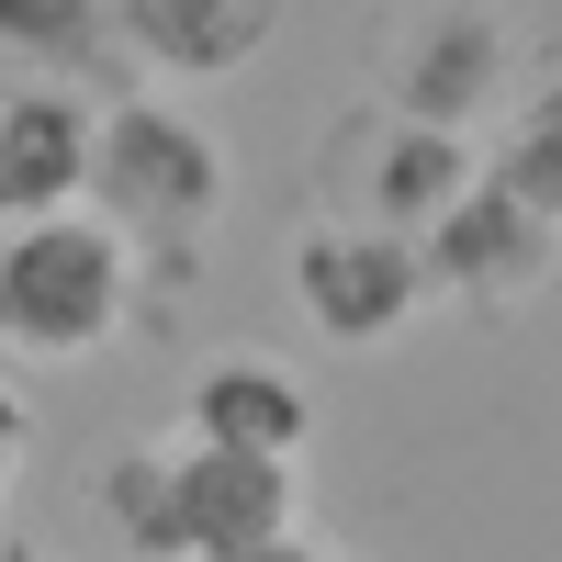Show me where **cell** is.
Returning <instances> with one entry per match:
<instances>
[{"label": "cell", "mask_w": 562, "mask_h": 562, "mask_svg": "<svg viewBox=\"0 0 562 562\" xmlns=\"http://www.w3.org/2000/svg\"><path fill=\"white\" fill-rule=\"evenodd\" d=\"M135 237H113L90 203L0 225V360L23 371H79L135 326Z\"/></svg>", "instance_id": "obj_1"}, {"label": "cell", "mask_w": 562, "mask_h": 562, "mask_svg": "<svg viewBox=\"0 0 562 562\" xmlns=\"http://www.w3.org/2000/svg\"><path fill=\"white\" fill-rule=\"evenodd\" d=\"M90 214L135 248H203L225 214V135L169 90H102L90 124Z\"/></svg>", "instance_id": "obj_2"}, {"label": "cell", "mask_w": 562, "mask_h": 562, "mask_svg": "<svg viewBox=\"0 0 562 562\" xmlns=\"http://www.w3.org/2000/svg\"><path fill=\"white\" fill-rule=\"evenodd\" d=\"M473 180H484L473 135H439V124H416V113L360 102V113L326 124V147H315V214L383 225V237H428Z\"/></svg>", "instance_id": "obj_3"}, {"label": "cell", "mask_w": 562, "mask_h": 562, "mask_svg": "<svg viewBox=\"0 0 562 562\" xmlns=\"http://www.w3.org/2000/svg\"><path fill=\"white\" fill-rule=\"evenodd\" d=\"M371 102L439 124V135H473L484 113L518 102V23H506L495 0H416V12L383 34Z\"/></svg>", "instance_id": "obj_4"}, {"label": "cell", "mask_w": 562, "mask_h": 562, "mask_svg": "<svg viewBox=\"0 0 562 562\" xmlns=\"http://www.w3.org/2000/svg\"><path fill=\"white\" fill-rule=\"evenodd\" d=\"M281 281H293V315L326 349H394L405 326L428 315V259H416V237H383V225H349V214H315L293 237V259H281Z\"/></svg>", "instance_id": "obj_5"}, {"label": "cell", "mask_w": 562, "mask_h": 562, "mask_svg": "<svg viewBox=\"0 0 562 562\" xmlns=\"http://www.w3.org/2000/svg\"><path fill=\"white\" fill-rule=\"evenodd\" d=\"M416 259H428V304H450V315H518V304L551 293L562 225L529 214L518 192H495V180H473V192L416 237Z\"/></svg>", "instance_id": "obj_6"}, {"label": "cell", "mask_w": 562, "mask_h": 562, "mask_svg": "<svg viewBox=\"0 0 562 562\" xmlns=\"http://www.w3.org/2000/svg\"><path fill=\"white\" fill-rule=\"evenodd\" d=\"M293 506H304V461L180 439V461H169V562H225V551H259V540H281V529H293Z\"/></svg>", "instance_id": "obj_7"}, {"label": "cell", "mask_w": 562, "mask_h": 562, "mask_svg": "<svg viewBox=\"0 0 562 562\" xmlns=\"http://www.w3.org/2000/svg\"><path fill=\"white\" fill-rule=\"evenodd\" d=\"M90 102L79 79H0V225L90 203Z\"/></svg>", "instance_id": "obj_8"}, {"label": "cell", "mask_w": 562, "mask_h": 562, "mask_svg": "<svg viewBox=\"0 0 562 562\" xmlns=\"http://www.w3.org/2000/svg\"><path fill=\"white\" fill-rule=\"evenodd\" d=\"M270 34H281V0H113V45L180 90L248 79L270 57Z\"/></svg>", "instance_id": "obj_9"}, {"label": "cell", "mask_w": 562, "mask_h": 562, "mask_svg": "<svg viewBox=\"0 0 562 562\" xmlns=\"http://www.w3.org/2000/svg\"><path fill=\"white\" fill-rule=\"evenodd\" d=\"M180 428L214 439V450H270V461H304L315 439V394L281 349H203L192 383H180Z\"/></svg>", "instance_id": "obj_10"}, {"label": "cell", "mask_w": 562, "mask_h": 562, "mask_svg": "<svg viewBox=\"0 0 562 562\" xmlns=\"http://www.w3.org/2000/svg\"><path fill=\"white\" fill-rule=\"evenodd\" d=\"M169 461H180V439H113L79 473V506L124 540V562H169Z\"/></svg>", "instance_id": "obj_11"}, {"label": "cell", "mask_w": 562, "mask_h": 562, "mask_svg": "<svg viewBox=\"0 0 562 562\" xmlns=\"http://www.w3.org/2000/svg\"><path fill=\"white\" fill-rule=\"evenodd\" d=\"M113 45V0H0V79H79Z\"/></svg>", "instance_id": "obj_12"}, {"label": "cell", "mask_w": 562, "mask_h": 562, "mask_svg": "<svg viewBox=\"0 0 562 562\" xmlns=\"http://www.w3.org/2000/svg\"><path fill=\"white\" fill-rule=\"evenodd\" d=\"M484 180H495V192H518L529 214H551V225H562V57L540 68L529 102H506V135L484 147Z\"/></svg>", "instance_id": "obj_13"}, {"label": "cell", "mask_w": 562, "mask_h": 562, "mask_svg": "<svg viewBox=\"0 0 562 562\" xmlns=\"http://www.w3.org/2000/svg\"><path fill=\"white\" fill-rule=\"evenodd\" d=\"M23 450H34V405H23V383H0V484L23 473Z\"/></svg>", "instance_id": "obj_14"}, {"label": "cell", "mask_w": 562, "mask_h": 562, "mask_svg": "<svg viewBox=\"0 0 562 562\" xmlns=\"http://www.w3.org/2000/svg\"><path fill=\"white\" fill-rule=\"evenodd\" d=\"M225 562H338V551H315L304 529H281V540H259V551H225Z\"/></svg>", "instance_id": "obj_15"}, {"label": "cell", "mask_w": 562, "mask_h": 562, "mask_svg": "<svg viewBox=\"0 0 562 562\" xmlns=\"http://www.w3.org/2000/svg\"><path fill=\"white\" fill-rule=\"evenodd\" d=\"M0 562H57V551H23V540H0Z\"/></svg>", "instance_id": "obj_16"}]
</instances>
